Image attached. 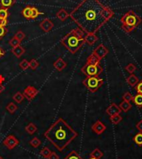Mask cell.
<instances>
[{
    "label": "cell",
    "mask_w": 142,
    "mask_h": 159,
    "mask_svg": "<svg viewBox=\"0 0 142 159\" xmlns=\"http://www.w3.org/2000/svg\"><path fill=\"white\" fill-rule=\"evenodd\" d=\"M39 27H40V28H41L42 30L44 31L45 33H48V32H50V31L53 28V27H54V23H53L50 19L46 18V19L42 20V22L39 23Z\"/></svg>",
    "instance_id": "30bf717a"
},
{
    "label": "cell",
    "mask_w": 142,
    "mask_h": 159,
    "mask_svg": "<svg viewBox=\"0 0 142 159\" xmlns=\"http://www.w3.org/2000/svg\"><path fill=\"white\" fill-rule=\"evenodd\" d=\"M22 93L24 95V98H27L28 101H32L37 94V90L34 87L28 86L24 89Z\"/></svg>",
    "instance_id": "9c48e42d"
},
{
    "label": "cell",
    "mask_w": 142,
    "mask_h": 159,
    "mask_svg": "<svg viewBox=\"0 0 142 159\" xmlns=\"http://www.w3.org/2000/svg\"><path fill=\"white\" fill-rule=\"evenodd\" d=\"M3 144L8 149L12 150V149L15 148L18 144H19V140L14 137V135H9V136L3 141Z\"/></svg>",
    "instance_id": "52a82bcc"
},
{
    "label": "cell",
    "mask_w": 142,
    "mask_h": 159,
    "mask_svg": "<svg viewBox=\"0 0 142 159\" xmlns=\"http://www.w3.org/2000/svg\"><path fill=\"white\" fill-rule=\"evenodd\" d=\"M37 130V126L33 123H30L28 124L27 127L25 128V131L28 132L29 135H32V134L35 133Z\"/></svg>",
    "instance_id": "ffe728a7"
},
{
    "label": "cell",
    "mask_w": 142,
    "mask_h": 159,
    "mask_svg": "<svg viewBox=\"0 0 142 159\" xmlns=\"http://www.w3.org/2000/svg\"><path fill=\"white\" fill-rule=\"evenodd\" d=\"M81 73L85 74L86 77H99L102 73V67L100 64H90L86 63L81 68Z\"/></svg>",
    "instance_id": "8992f818"
},
{
    "label": "cell",
    "mask_w": 142,
    "mask_h": 159,
    "mask_svg": "<svg viewBox=\"0 0 142 159\" xmlns=\"http://www.w3.org/2000/svg\"><path fill=\"white\" fill-rule=\"evenodd\" d=\"M9 44H10V46H11L12 47H17V46L21 44V41H20L19 39H18L17 38L14 37L11 40H9Z\"/></svg>",
    "instance_id": "e575fe53"
},
{
    "label": "cell",
    "mask_w": 142,
    "mask_h": 159,
    "mask_svg": "<svg viewBox=\"0 0 142 159\" xmlns=\"http://www.w3.org/2000/svg\"><path fill=\"white\" fill-rule=\"evenodd\" d=\"M134 142L136 144L139 146H142V132H139L137 133L133 138Z\"/></svg>",
    "instance_id": "d6a6232c"
},
{
    "label": "cell",
    "mask_w": 142,
    "mask_h": 159,
    "mask_svg": "<svg viewBox=\"0 0 142 159\" xmlns=\"http://www.w3.org/2000/svg\"><path fill=\"white\" fill-rule=\"evenodd\" d=\"M119 107H120V110L123 111V112H128L129 110L131 108V107L132 106H131V103H128V102H126V101H123V102L120 103Z\"/></svg>",
    "instance_id": "7402d4cb"
},
{
    "label": "cell",
    "mask_w": 142,
    "mask_h": 159,
    "mask_svg": "<svg viewBox=\"0 0 142 159\" xmlns=\"http://www.w3.org/2000/svg\"><path fill=\"white\" fill-rule=\"evenodd\" d=\"M136 128L139 131V132H142V120L138 122L136 124Z\"/></svg>",
    "instance_id": "ee69618b"
},
{
    "label": "cell",
    "mask_w": 142,
    "mask_h": 159,
    "mask_svg": "<svg viewBox=\"0 0 142 159\" xmlns=\"http://www.w3.org/2000/svg\"><path fill=\"white\" fill-rule=\"evenodd\" d=\"M4 55H5V51L3 50V48L0 47V59H1V58H3Z\"/></svg>",
    "instance_id": "f6af8a7d"
},
{
    "label": "cell",
    "mask_w": 142,
    "mask_h": 159,
    "mask_svg": "<svg viewBox=\"0 0 142 159\" xmlns=\"http://www.w3.org/2000/svg\"><path fill=\"white\" fill-rule=\"evenodd\" d=\"M60 43L72 54H75L85 43L84 32L79 28L73 29L61 39Z\"/></svg>",
    "instance_id": "3957f363"
},
{
    "label": "cell",
    "mask_w": 142,
    "mask_h": 159,
    "mask_svg": "<svg viewBox=\"0 0 142 159\" xmlns=\"http://www.w3.org/2000/svg\"><path fill=\"white\" fill-rule=\"evenodd\" d=\"M51 153H52V151L49 149L48 148H47V147H45V148H43L41 150V152H40V155L42 157H43L44 158H47L48 157H49V155L51 154Z\"/></svg>",
    "instance_id": "4dcf8cb0"
},
{
    "label": "cell",
    "mask_w": 142,
    "mask_h": 159,
    "mask_svg": "<svg viewBox=\"0 0 142 159\" xmlns=\"http://www.w3.org/2000/svg\"><path fill=\"white\" fill-rule=\"evenodd\" d=\"M47 159H59V156L55 152H52L49 157H47Z\"/></svg>",
    "instance_id": "7bdbcfd3"
},
{
    "label": "cell",
    "mask_w": 142,
    "mask_h": 159,
    "mask_svg": "<svg viewBox=\"0 0 142 159\" xmlns=\"http://www.w3.org/2000/svg\"><path fill=\"white\" fill-rule=\"evenodd\" d=\"M93 54L95 56H97L98 59L101 60L102 59H104L105 57L107 55L108 53V49L106 48V47H105L103 44L98 45L97 47L95 48V50L93 51Z\"/></svg>",
    "instance_id": "ba28073f"
},
{
    "label": "cell",
    "mask_w": 142,
    "mask_h": 159,
    "mask_svg": "<svg viewBox=\"0 0 142 159\" xmlns=\"http://www.w3.org/2000/svg\"><path fill=\"white\" fill-rule=\"evenodd\" d=\"M110 119L112 121V123L113 124H118L120 123L122 120V117L120 116V114H116V115H113V116H111L110 117Z\"/></svg>",
    "instance_id": "83f0119b"
},
{
    "label": "cell",
    "mask_w": 142,
    "mask_h": 159,
    "mask_svg": "<svg viewBox=\"0 0 142 159\" xmlns=\"http://www.w3.org/2000/svg\"><path fill=\"white\" fill-rule=\"evenodd\" d=\"M12 53H14V55L19 59L20 57H22V54L25 53V49L21 45H18L17 47H12Z\"/></svg>",
    "instance_id": "9a60e30c"
},
{
    "label": "cell",
    "mask_w": 142,
    "mask_h": 159,
    "mask_svg": "<svg viewBox=\"0 0 142 159\" xmlns=\"http://www.w3.org/2000/svg\"><path fill=\"white\" fill-rule=\"evenodd\" d=\"M125 70H126L128 73H130L132 74V73H133L136 70V66H135L133 63H130V64H128L127 66H126V67H125Z\"/></svg>",
    "instance_id": "8d00e7d4"
},
{
    "label": "cell",
    "mask_w": 142,
    "mask_h": 159,
    "mask_svg": "<svg viewBox=\"0 0 142 159\" xmlns=\"http://www.w3.org/2000/svg\"><path fill=\"white\" fill-rule=\"evenodd\" d=\"M69 16L70 14H68L64 9H61L57 13V18L59 20L62 21V22L67 19Z\"/></svg>",
    "instance_id": "2e32d148"
},
{
    "label": "cell",
    "mask_w": 142,
    "mask_h": 159,
    "mask_svg": "<svg viewBox=\"0 0 142 159\" xmlns=\"http://www.w3.org/2000/svg\"><path fill=\"white\" fill-rule=\"evenodd\" d=\"M29 144H30L33 148H38L39 146L41 145V140L38 139L37 137H34L33 139L30 140V142H29Z\"/></svg>",
    "instance_id": "f1b7e54d"
},
{
    "label": "cell",
    "mask_w": 142,
    "mask_h": 159,
    "mask_svg": "<svg viewBox=\"0 0 142 159\" xmlns=\"http://www.w3.org/2000/svg\"><path fill=\"white\" fill-rule=\"evenodd\" d=\"M42 13L38 11V9L35 8V7H32V14H31V18L30 19H35L38 17L40 14H42Z\"/></svg>",
    "instance_id": "f546056e"
},
{
    "label": "cell",
    "mask_w": 142,
    "mask_h": 159,
    "mask_svg": "<svg viewBox=\"0 0 142 159\" xmlns=\"http://www.w3.org/2000/svg\"><path fill=\"white\" fill-rule=\"evenodd\" d=\"M31 14H32V7L31 6H28L24 9H22V14L23 17L25 18H28V19H30L31 18Z\"/></svg>",
    "instance_id": "cb8c5ba5"
},
{
    "label": "cell",
    "mask_w": 142,
    "mask_h": 159,
    "mask_svg": "<svg viewBox=\"0 0 142 159\" xmlns=\"http://www.w3.org/2000/svg\"><path fill=\"white\" fill-rule=\"evenodd\" d=\"M84 39H85V43H88L89 45H93L98 40L97 36L95 34H86Z\"/></svg>",
    "instance_id": "5bb4252c"
},
{
    "label": "cell",
    "mask_w": 142,
    "mask_h": 159,
    "mask_svg": "<svg viewBox=\"0 0 142 159\" xmlns=\"http://www.w3.org/2000/svg\"><path fill=\"white\" fill-rule=\"evenodd\" d=\"M89 159H97V158H94V157H90Z\"/></svg>",
    "instance_id": "c3c4849f"
},
{
    "label": "cell",
    "mask_w": 142,
    "mask_h": 159,
    "mask_svg": "<svg viewBox=\"0 0 142 159\" xmlns=\"http://www.w3.org/2000/svg\"><path fill=\"white\" fill-rule=\"evenodd\" d=\"M77 136V132L61 117L44 132V137L60 152L64 150Z\"/></svg>",
    "instance_id": "7a4b0ae2"
},
{
    "label": "cell",
    "mask_w": 142,
    "mask_h": 159,
    "mask_svg": "<svg viewBox=\"0 0 142 159\" xmlns=\"http://www.w3.org/2000/svg\"><path fill=\"white\" fill-rule=\"evenodd\" d=\"M8 18H0V26L2 27H6L8 25Z\"/></svg>",
    "instance_id": "b9f144b4"
},
{
    "label": "cell",
    "mask_w": 142,
    "mask_h": 159,
    "mask_svg": "<svg viewBox=\"0 0 142 159\" xmlns=\"http://www.w3.org/2000/svg\"><path fill=\"white\" fill-rule=\"evenodd\" d=\"M38 62L37 61L36 59H32L31 61H29V68L32 70H36L38 67Z\"/></svg>",
    "instance_id": "d590c367"
},
{
    "label": "cell",
    "mask_w": 142,
    "mask_h": 159,
    "mask_svg": "<svg viewBox=\"0 0 142 159\" xmlns=\"http://www.w3.org/2000/svg\"><path fill=\"white\" fill-rule=\"evenodd\" d=\"M101 60L98 59L97 57L95 56L93 53H92L88 59H87V61H86V63H90V64H100Z\"/></svg>",
    "instance_id": "d6986e66"
},
{
    "label": "cell",
    "mask_w": 142,
    "mask_h": 159,
    "mask_svg": "<svg viewBox=\"0 0 142 159\" xmlns=\"http://www.w3.org/2000/svg\"><path fill=\"white\" fill-rule=\"evenodd\" d=\"M106 129V127L105 126V124L101 123V121H97V122L92 126V131L94 132L95 133L98 134V135L103 133V132L105 131Z\"/></svg>",
    "instance_id": "8fae6325"
},
{
    "label": "cell",
    "mask_w": 142,
    "mask_h": 159,
    "mask_svg": "<svg viewBox=\"0 0 142 159\" xmlns=\"http://www.w3.org/2000/svg\"><path fill=\"white\" fill-rule=\"evenodd\" d=\"M126 82L131 87H135L139 83V78H137L135 74H131L126 79Z\"/></svg>",
    "instance_id": "e0dca14e"
},
{
    "label": "cell",
    "mask_w": 142,
    "mask_h": 159,
    "mask_svg": "<svg viewBox=\"0 0 142 159\" xmlns=\"http://www.w3.org/2000/svg\"><path fill=\"white\" fill-rule=\"evenodd\" d=\"M120 111H121V110H120V107L114 103H112L106 110V113H107L110 117H111V116H113V115L120 114Z\"/></svg>",
    "instance_id": "7c38bea8"
},
{
    "label": "cell",
    "mask_w": 142,
    "mask_h": 159,
    "mask_svg": "<svg viewBox=\"0 0 142 159\" xmlns=\"http://www.w3.org/2000/svg\"><path fill=\"white\" fill-rule=\"evenodd\" d=\"M0 159H3V157H2L0 156Z\"/></svg>",
    "instance_id": "681fc988"
},
{
    "label": "cell",
    "mask_w": 142,
    "mask_h": 159,
    "mask_svg": "<svg viewBox=\"0 0 142 159\" xmlns=\"http://www.w3.org/2000/svg\"><path fill=\"white\" fill-rule=\"evenodd\" d=\"M133 103L138 106L139 108H141L142 107V94H140V93H137L136 96L133 97Z\"/></svg>",
    "instance_id": "d4e9b609"
},
{
    "label": "cell",
    "mask_w": 142,
    "mask_h": 159,
    "mask_svg": "<svg viewBox=\"0 0 142 159\" xmlns=\"http://www.w3.org/2000/svg\"><path fill=\"white\" fill-rule=\"evenodd\" d=\"M8 33V29L6 28V27H2L0 26V39H2L3 37L5 36Z\"/></svg>",
    "instance_id": "ab89813d"
},
{
    "label": "cell",
    "mask_w": 142,
    "mask_h": 159,
    "mask_svg": "<svg viewBox=\"0 0 142 159\" xmlns=\"http://www.w3.org/2000/svg\"><path fill=\"white\" fill-rule=\"evenodd\" d=\"M24 95H23V93H22V92H17L13 96V99H14V101H15L17 103H21L23 101V99H24Z\"/></svg>",
    "instance_id": "603a6c76"
},
{
    "label": "cell",
    "mask_w": 142,
    "mask_h": 159,
    "mask_svg": "<svg viewBox=\"0 0 142 159\" xmlns=\"http://www.w3.org/2000/svg\"><path fill=\"white\" fill-rule=\"evenodd\" d=\"M104 81L99 77H86L82 82V84L90 92H97L101 87L102 86Z\"/></svg>",
    "instance_id": "5b68a950"
},
{
    "label": "cell",
    "mask_w": 142,
    "mask_h": 159,
    "mask_svg": "<svg viewBox=\"0 0 142 159\" xmlns=\"http://www.w3.org/2000/svg\"><path fill=\"white\" fill-rule=\"evenodd\" d=\"M67 63L63 60V59H61V58H59V59H57L56 61L54 62V63H53L54 67L57 71H59V72H61V71L64 69L65 67H67Z\"/></svg>",
    "instance_id": "4fadbf2b"
},
{
    "label": "cell",
    "mask_w": 142,
    "mask_h": 159,
    "mask_svg": "<svg viewBox=\"0 0 142 159\" xmlns=\"http://www.w3.org/2000/svg\"><path fill=\"white\" fill-rule=\"evenodd\" d=\"M136 90L137 93L142 94V80L139 81V83L136 85Z\"/></svg>",
    "instance_id": "60d3db41"
},
{
    "label": "cell",
    "mask_w": 142,
    "mask_h": 159,
    "mask_svg": "<svg viewBox=\"0 0 142 159\" xmlns=\"http://www.w3.org/2000/svg\"><path fill=\"white\" fill-rule=\"evenodd\" d=\"M14 37H15V38H17L18 39H19L20 41L22 42V39L25 38V34H24V33H23V32H22V31H21V30L18 31Z\"/></svg>",
    "instance_id": "f35d334b"
},
{
    "label": "cell",
    "mask_w": 142,
    "mask_h": 159,
    "mask_svg": "<svg viewBox=\"0 0 142 159\" xmlns=\"http://www.w3.org/2000/svg\"><path fill=\"white\" fill-rule=\"evenodd\" d=\"M6 110H7L9 113L14 114V112L18 110V106L16 104H14V103H9V105L6 107Z\"/></svg>",
    "instance_id": "4316f807"
},
{
    "label": "cell",
    "mask_w": 142,
    "mask_h": 159,
    "mask_svg": "<svg viewBox=\"0 0 142 159\" xmlns=\"http://www.w3.org/2000/svg\"><path fill=\"white\" fill-rule=\"evenodd\" d=\"M90 157H94V158L97 159H101L103 157V153H102L99 148H96V149H94V150L91 153Z\"/></svg>",
    "instance_id": "44dd1931"
},
{
    "label": "cell",
    "mask_w": 142,
    "mask_h": 159,
    "mask_svg": "<svg viewBox=\"0 0 142 159\" xmlns=\"http://www.w3.org/2000/svg\"><path fill=\"white\" fill-rule=\"evenodd\" d=\"M121 28L126 33H131L138 27L142 22V19L132 10L125 13L120 18Z\"/></svg>",
    "instance_id": "277c9868"
},
{
    "label": "cell",
    "mask_w": 142,
    "mask_h": 159,
    "mask_svg": "<svg viewBox=\"0 0 142 159\" xmlns=\"http://www.w3.org/2000/svg\"><path fill=\"white\" fill-rule=\"evenodd\" d=\"M3 76H0V84H2V83L3 82Z\"/></svg>",
    "instance_id": "7dc6e473"
},
{
    "label": "cell",
    "mask_w": 142,
    "mask_h": 159,
    "mask_svg": "<svg viewBox=\"0 0 142 159\" xmlns=\"http://www.w3.org/2000/svg\"><path fill=\"white\" fill-rule=\"evenodd\" d=\"M9 16V9L5 8H0V18H8Z\"/></svg>",
    "instance_id": "1f68e13d"
},
{
    "label": "cell",
    "mask_w": 142,
    "mask_h": 159,
    "mask_svg": "<svg viewBox=\"0 0 142 159\" xmlns=\"http://www.w3.org/2000/svg\"><path fill=\"white\" fill-rule=\"evenodd\" d=\"M15 0H0V6L2 8L9 9L15 3Z\"/></svg>",
    "instance_id": "ac0fdd59"
},
{
    "label": "cell",
    "mask_w": 142,
    "mask_h": 159,
    "mask_svg": "<svg viewBox=\"0 0 142 159\" xmlns=\"http://www.w3.org/2000/svg\"><path fill=\"white\" fill-rule=\"evenodd\" d=\"M4 89H5V88H4L2 84H0V93H1L2 92H3Z\"/></svg>",
    "instance_id": "bcb514c9"
},
{
    "label": "cell",
    "mask_w": 142,
    "mask_h": 159,
    "mask_svg": "<svg viewBox=\"0 0 142 159\" xmlns=\"http://www.w3.org/2000/svg\"><path fill=\"white\" fill-rule=\"evenodd\" d=\"M19 67L22 70H27L29 68V62L27 60V59H23L22 61L20 62Z\"/></svg>",
    "instance_id": "836d02e7"
},
{
    "label": "cell",
    "mask_w": 142,
    "mask_h": 159,
    "mask_svg": "<svg viewBox=\"0 0 142 159\" xmlns=\"http://www.w3.org/2000/svg\"><path fill=\"white\" fill-rule=\"evenodd\" d=\"M114 16V12L99 0H82L70 17L86 34H96Z\"/></svg>",
    "instance_id": "6da1fadb"
},
{
    "label": "cell",
    "mask_w": 142,
    "mask_h": 159,
    "mask_svg": "<svg viewBox=\"0 0 142 159\" xmlns=\"http://www.w3.org/2000/svg\"><path fill=\"white\" fill-rule=\"evenodd\" d=\"M64 159H83L81 157L78 153H77L76 151H72L70 153L67 155V157H65Z\"/></svg>",
    "instance_id": "484cf974"
},
{
    "label": "cell",
    "mask_w": 142,
    "mask_h": 159,
    "mask_svg": "<svg viewBox=\"0 0 142 159\" xmlns=\"http://www.w3.org/2000/svg\"><path fill=\"white\" fill-rule=\"evenodd\" d=\"M132 100H133V96H132L130 92H126L125 94L123 95V101H126V102L130 103V102Z\"/></svg>",
    "instance_id": "74e56055"
}]
</instances>
